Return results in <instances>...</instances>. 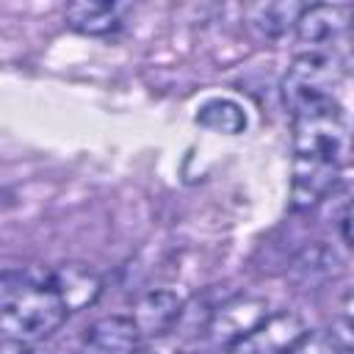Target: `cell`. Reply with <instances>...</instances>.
Listing matches in <instances>:
<instances>
[{
	"mask_svg": "<svg viewBox=\"0 0 354 354\" xmlns=\"http://www.w3.org/2000/svg\"><path fill=\"white\" fill-rule=\"evenodd\" d=\"M293 119V163H290V188L288 205L293 213L313 210L326 194L335 188L348 124L340 102L335 97H324L301 105L290 113Z\"/></svg>",
	"mask_w": 354,
	"mask_h": 354,
	"instance_id": "obj_1",
	"label": "cell"
},
{
	"mask_svg": "<svg viewBox=\"0 0 354 354\" xmlns=\"http://www.w3.org/2000/svg\"><path fill=\"white\" fill-rule=\"evenodd\" d=\"M69 310L50 268H6L0 277V329L6 340L33 346L55 335Z\"/></svg>",
	"mask_w": 354,
	"mask_h": 354,
	"instance_id": "obj_2",
	"label": "cell"
},
{
	"mask_svg": "<svg viewBox=\"0 0 354 354\" xmlns=\"http://www.w3.org/2000/svg\"><path fill=\"white\" fill-rule=\"evenodd\" d=\"M340 77H343V66L335 55L321 53V50H310V53L296 55L290 61L285 77H282L285 108L293 113L307 102L332 97Z\"/></svg>",
	"mask_w": 354,
	"mask_h": 354,
	"instance_id": "obj_3",
	"label": "cell"
},
{
	"mask_svg": "<svg viewBox=\"0 0 354 354\" xmlns=\"http://www.w3.org/2000/svg\"><path fill=\"white\" fill-rule=\"evenodd\" d=\"M268 301L260 296H230L213 307L205 337L213 348L235 351L268 318Z\"/></svg>",
	"mask_w": 354,
	"mask_h": 354,
	"instance_id": "obj_4",
	"label": "cell"
},
{
	"mask_svg": "<svg viewBox=\"0 0 354 354\" xmlns=\"http://www.w3.org/2000/svg\"><path fill=\"white\" fill-rule=\"evenodd\" d=\"M307 324L301 315L282 310V313H268V318L235 348L238 354H290L293 346L307 335Z\"/></svg>",
	"mask_w": 354,
	"mask_h": 354,
	"instance_id": "obj_5",
	"label": "cell"
},
{
	"mask_svg": "<svg viewBox=\"0 0 354 354\" xmlns=\"http://www.w3.org/2000/svg\"><path fill=\"white\" fill-rule=\"evenodd\" d=\"M183 307H185V301L171 290H147L136 301L130 318L136 321L144 340H155V337H163L177 329Z\"/></svg>",
	"mask_w": 354,
	"mask_h": 354,
	"instance_id": "obj_6",
	"label": "cell"
},
{
	"mask_svg": "<svg viewBox=\"0 0 354 354\" xmlns=\"http://www.w3.org/2000/svg\"><path fill=\"white\" fill-rule=\"evenodd\" d=\"M354 25V6L351 3H315L307 6L299 17L296 36L304 44H326L340 33L351 30Z\"/></svg>",
	"mask_w": 354,
	"mask_h": 354,
	"instance_id": "obj_7",
	"label": "cell"
},
{
	"mask_svg": "<svg viewBox=\"0 0 354 354\" xmlns=\"http://www.w3.org/2000/svg\"><path fill=\"white\" fill-rule=\"evenodd\" d=\"M141 340L144 337L130 315H105L86 329L83 348L91 354H136Z\"/></svg>",
	"mask_w": 354,
	"mask_h": 354,
	"instance_id": "obj_8",
	"label": "cell"
},
{
	"mask_svg": "<svg viewBox=\"0 0 354 354\" xmlns=\"http://www.w3.org/2000/svg\"><path fill=\"white\" fill-rule=\"evenodd\" d=\"M50 277L69 315L91 307L102 293V277L86 263H61L58 268H50Z\"/></svg>",
	"mask_w": 354,
	"mask_h": 354,
	"instance_id": "obj_9",
	"label": "cell"
},
{
	"mask_svg": "<svg viewBox=\"0 0 354 354\" xmlns=\"http://www.w3.org/2000/svg\"><path fill=\"white\" fill-rule=\"evenodd\" d=\"M124 8L108 0H77L69 3L64 11L66 25L80 33V36H91V39H108L113 33H119V28L124 25Z\"/></svg>",
	"mask_w": 354,
	"mask_h": 354,
	"instance_id": "obj_10",
	"label": "cell"
},
{
	"mask_svg": "<svg viewBox=\"0 0 354 354\" xmlns=\"http://www.w3.org/2000/svg\"><path fill=\"white\" fill-rule=\"evenodd\" d=\"M304 3H293V0H271V3H254L246 6V22L249 28L263 36V39H279L285 36L290 28L299 25V17L304 14Z\"/></svg>",
	"mask_w": 354,
	"mask_h": 354,
	"instance_id": "obj_11",
	"label": "cell"
},
{
	"mask_svg": "<svg viewBox=\"0 0 354 354\" xmlns=\"http://www.w3.org/2000/svg\"><path fill=\"white\" fill-rule=\"evenodd\" d=\"M194 119H196L199 127H205L210 133H218V136H238L249 124L246 111L241 108V102H235L230 97H210V100H205L196 108Z\"/></svg>",
	"mask_w": 354,
	"mask_h": 354,
	"instance_id": "obj_12",
	"label": "cell"
},
{
	"mask_svg": "<svg viewBox=\"0 0 354 354\" xmlns=\"http://www.w3.org/2000/svg\"><path fill=\"white\" fill-rule=\"evenodd\" d=\"M337 271H340V257L326 243H313V246L301 249V254L290 263V279L299 282L301 288L318 285V282L335 277Z\"/></svg>",
	"mask_w": 354,
	"mask_h": 354,
	"instance_id": "obj_13",
	"label": "cell"
},
{
	"mask_svg": "<svg viewBox=\"0 0 354 354\" xmlns=\"http://www.w3.org/2000/svg\"><path fill=\"white\" fill-rule=\"evenodd\" d=\"M343 343L337 340V335L326 332V329H310L290 354H340Z\"/></svg>",
	"mask_w": 354,
	"mask_h": 354,
	"instance_id": "obj_14",
	"label": "cell"
},
{
	"mask_svg": "<svg viewBox=\"0 0 354 354\" xmlns=\"http://www.w3.org/2000/svg\"><path fill=\"white\" fill-rule=\"evenodd\" d=\"M337 318H340V326L354 337V288L343 296L340 301V310H337Z\"/></svg>",
	"mask_w": 354,
	"mask_h": 354,
	"instance_id": "obj_15",
	"label": "cell"
},
{
	"mask_svg": "<svg viewBox=\"0 0 354 354\" xmlns=\"http://www.w3.org/2000/svg\"><path fill=\"white\" fill-rule=\"evenodd\" d=\"M340 235H343L346 246L354 249V199H351L348 207L343 210V218H340Z\"/></svg>",
	"mask_w": 354,
	"mask_h": 354,
	"instance_id": "obj_16",
	"label": "cell"
},
{
	"mask_svg": "<svg viewBox=\"0 0 354 354\" xmlns=\"http://www.w3.org/2000/svg\"><path fill=\"white\" fill-rule=\"evenodd\" d=\"M136 354H166V351H160V348H138Z\"/></svg>",
	"mask_w": 354,
	"mask_h": 354,
	"instance_id": "obj_17",
	"label": "cell"
},
{
	"mask_svg": "<svg viewBox=\"0 0 354 354\" xmlns=\"http://www.w3.org/2000/svg\"><path fill=\"white\" fill-rule=\"evenodd\" d=\"M340 354H354V346H343V348H340Z\"/></svg>",
	"mask_w": 354,
	"mask_h": 354,
	"instance_id": "obj_18",
	"label": "cell"
},
{
	"mask_svg": "<svg viewBox=\"0 0 354 354\" xmlns=\"http://www.w3.org/2000/svg\"><path fill=\"white\" fill-rule=\"evenodd\" d=\"M348 33H351V47H354V25H351V30H348Z\"/></svg>",
	"mask_w": 354,
	"mask_h": 354,
	"instance_id": "obj_19",
	"label": "cell"
},
{
	"mask_svg": "<svg viewBox=\"0 0 354 354\" xmlns=\"http://www.w3.org/2000/svg\"><path fill=\"white\" fill-rule=\"evenodd\" d=\"M77 354H91V351H86V348H80V351H77Z\"/></svg>",
	"mask_w": 354,
	"mask_h": 354,
	"instance_id": "obj_20",
	"label": "cell"
}]
</instances>
